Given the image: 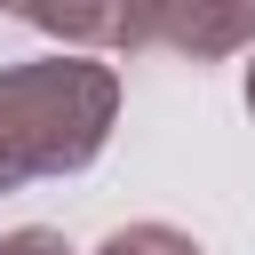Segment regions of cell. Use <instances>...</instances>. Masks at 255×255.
I'll use <instances>...</instances> for the list:
<instances>
[{
    "instance_id": "1",
    "label": "cell",
    "mask_w": 255,
    "mask_h": 255,
    "mask_svg": "<svg viewBox=\"0 0 255 255\" xmlns=\"http://www.w3.org/2000/svg\"><path fill=\"white\" fill-rule=\"evenodd\" d=\"M120 120V72L88 56H32L0 72V191L80 175Z\"/></svg>"
},
{
    "instance_id": "2",
    "label": "cell",
    "mask_w": 255,
    "mask_h": 255,
    "mask_svg": "<svg viewBox=\"0 0 255 255\" xmlns=\"http://www.w3.org/2000/svg\"><path fill=\"white\" fill-rule=\"evenodd\" d=\"M143 48L223 64L255 48V0H143Z\"/></svg>"
},
{
    "instance_id": "3",
    "label": "cell",
    "mask_w": 255,
    "mask_h": 255,
    "mask_svg": "<svg viewBox=\"0 0 255 255\" xmlns=\"http://www.w3.org/2000/svg\"><path fill=\"white\" fill-rule=\"evenodd\" d=\"M0 16H24L64 48H112V56L143 48V0H0Z\"/></svg>"
},
{
    "instance_id": "4",
    "label": "cell",
    "mask_w": 255,
    "mask_h": 255,
    "mask_svg": "<svg viewBox=\"0 0 255 255\" xmlns=\"http://www.w3.org/2000/svg\"><path fill=\"white\" fill-rule=\"evenodd\" d=\"M96 255H199V239L175 231V223H128V231H112Z\"/></svg>"
},
{
    "instance_id": "5",
    "label": "cell",
    "mask_w": 255,
    "mask_h": 255,
    "mask_svg": "<svg viewBox=\"0 0 255 255\" xmlns=\"http://www.w3.org/2000/svg\"><path fill=\"white\" fill-rule=\"evenodd\" d=\"M0 255H72V247H64V231L24 223V231H8V239H0Z\"/></svg>"
},
{
    "instance_id": "6",
    "label": "cell",
    "mask_w": 255,
    "mask_h": 255,
    "mask_svg": "<svg viewBox=\"0 0 255 255\" xmlns=\"http://www.w3.org/2000/svg\"><path fill=\"white\" fill-rule=\"evenodd\" d=\"M247 112H255V64H247Z\"/></svg>"
}]
</instances>
